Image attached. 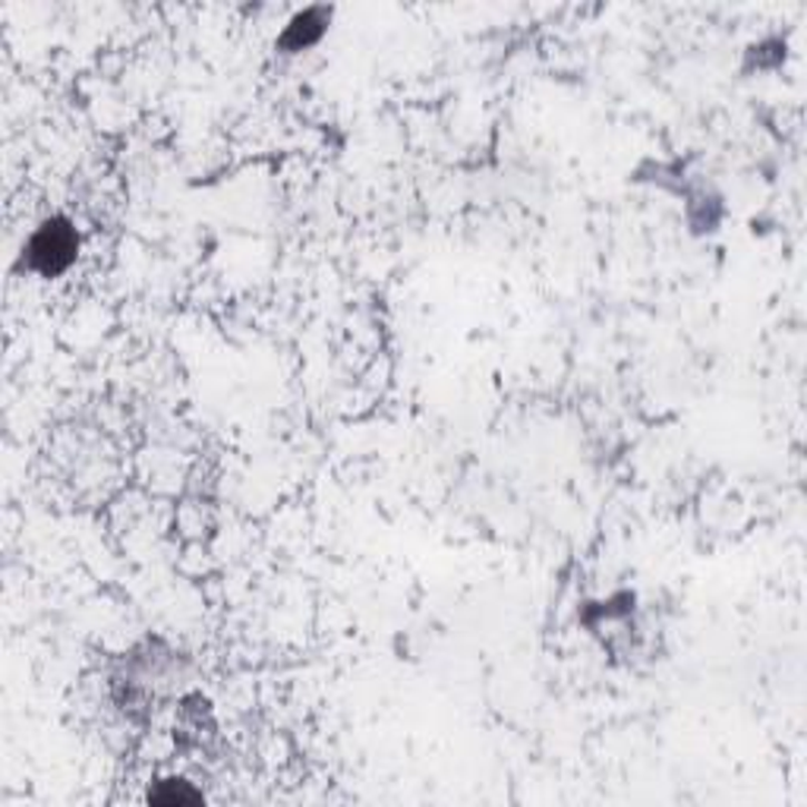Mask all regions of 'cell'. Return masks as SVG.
I'll return each instance as SVG.
<instances>
[{"instance_id": "1", "label": "cell", "mask_w": 807, "mask_h": 807, "mask_svg": "<svg viewBox=\"0 0 807 807\" xmlns=\"http://www.w3.org/2000/svg\"><path fill=\"white\" fill-rule=\"evenodd\" d=\"M76 253H79V234L74 224L67 218H48L38 224L36 234L26 243L22 262L41 278H57L74 265Z\"/></svg>"}, {"instance_id": "2", "label": "cell", "mask_w": 807, "mask_h": 807, "mask_svg": "<svg viewBox=\"0 0 807 807\" xmlns=\"http://www.w3.org/2000/svg\"><path fill=\"white\" fill-rule=\"evenodd\" d=\"M331 19V10L325 7H310V10H303V13H296L291 22H288V29L281 32L278 38V45L284 48V51H307L312 48L319 38L325 36V26H329Z\"/></svg>"}, {"instance_id": "3", "label": "cell", "mask_w": 807, "mask_h": 807, "mask_svg": "<svg viewBox=\"0 0 807 807\" xmlns=\"http://www.w3.org/2000/svg\"><path fill=\"white\" fill-rule=\"evenodd\" d=\"M152 805H202V791H196L184 779H165L158 789L148 791Z\"/></svg>"}]
</instances>
